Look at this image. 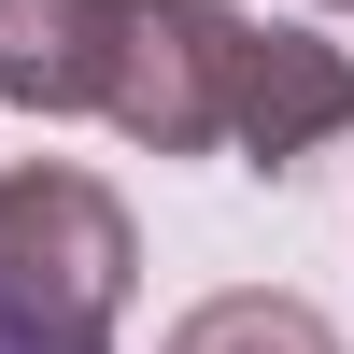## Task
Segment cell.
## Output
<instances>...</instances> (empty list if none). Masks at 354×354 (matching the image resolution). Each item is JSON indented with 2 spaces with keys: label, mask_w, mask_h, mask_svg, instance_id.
Instances as JSON below:
<instances>
[{
  "label": "cell",
  "mask_w": 354,
  "mask_h": 354,
  "mask_svg": "<svg viewBox=\"0 0 354 354\" xmlns=\"http://www.w3.org/2000/svg\"><path fill=\"white\" fill-rule=\"evenodd\" d=\"M142 283V227L100 170L28 156L0 170V354H113Z\"/></svg>",
  "instance_id": "6da1fadb"
},
{
  "label": "cell",
  "mask_w": 354,
  "mask_h": 354,
  "mask_svg": "<svg viewBox=\"0 0 354 354\" xmlns=\"http://www.w3.org/2000/svg\"><path fill=\"white\" fill-rule=\"evenodd\" d=\"M128 0H0V100L15 113H100Z\"/></svg>",
  "instance_id": "277c9868"
},
{
  "label": "cell",
  "mask_w": 354,
  "mask_h": 354,
  "mask_svg": "<svg viewBox=\"0 0 354 354\" xmlns=\"http://www.w3.org/2000/svg\"><path fill=\"white\" fill-rule=\"evenodd\" d=\"M170 354H340V326L312 298H283V283H227V298H198L170 326Z\"/></svg>",
  "instance_id": "5b68a950"
},
{
  "label": "cell",
  "mask_w": 354,
  "mask_h": 354,
  "mask_svg": "<svg viewBox=\"0 0 354 354\" xmlns=\"http://www.w3.org/2000/svg\"><path fill=\"white\" fill-rule=\"evenodd\" d=\"M241 43H255L241 0H128V28H113V100L100 113L142 142V156H227Z\"/></svg>",
  "instance_id": "7a4b0ae2"
},
{
  "label": "cell",
  "mask_w": 354,
  "mask_h": 354,
  "mask_svg": "<svg viewBox=\"0 0 354 354\" xmlns=\"http://www.w3.org/2000/svg\"><path fill=\"white\" fill-rule=\"evenodd\" d=\"M326 15H354V0H326Z\"/></svg>",
  "instance_id": "8992f818"
},
{
  "label": "cell",
  "mask_w": 354,
  "mask_h": 354,
  "mask_svg": "<svg viewBox=\"0 0 354 354\" xmlns=\"http://www.w3.org/2000/svg\"><path fill=\"white\" fill-rule=\"evenodd\" d=\"M340 128H354V57L312 43V28H270V15H255L241 85H227V156H241V170H312Z\"/></svg>",
  "instance_id": "3957f363"
}]
</instances>
